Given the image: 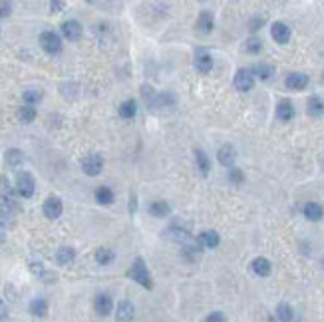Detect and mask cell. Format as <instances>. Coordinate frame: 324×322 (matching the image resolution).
<instances>
[{"mask_svg": "<svg viewBox=\"0 0 324 322\" xmlns=\"http://www.w3.org/2000/svg\"><path fill=\"white\" fill-rule=\"evenodd\" d=\"M251 72H253V74H257L261 80H270V78H272V74H274V68H272L270 64H263V62H261V64H257V66L251 70Z\"/></svg>", "mask_w": 324, "mask_h": 322, "instance_id": "cell-28", "label": "cell"}, {"mask_svg": "<svg viewBox=\"0 0 324 322\" xmlns=\"http://www.w3.org/2000/svg\"><path fill=\"white\" fill-rule=\"evenodd\" d=\"M127 276H129L131 280H135L137 284H141L143 288H147V290H151V288H153L151 274H149V270H147V267H145V261H143L141 257H137V259L133 261L131 268L127 270Z\"/></svg>", "mask_w": 324, "mask_h": 322, "instance_id": "cell-1", "label": "cell"}, {"mask_svg": "<svg viewBox=\"0 0 324 322\" xmlns=\"http://www.w3.org/2000/svg\"><path fill=\"white\" fill-rule=\"evenodd\" d=\"M213 26H215V22H213V14H211L209 10H203V12L199 14V18H197V32H201V34H209V32L213 30Z\"/></svg>", "mask_w": 324, "mask_h": 322, "instance_id": "cell-14", "label": "cell"}, {"mask_svg": "<svg viewBox=\"0 0 324 322\" xmlns=\"http://www.w3.org/2000/svg\"><path fill=\"white\" fill-rule=\"evenodd\" d=\"M18 117H20L22 123H32L36 119V109L32 106H22L18 109Z\"/></svg>", "mask_w": 324, "mask_h": 322, "instance_id": "cell-33", "label": "cell"}, {"mask_svg": "<svg viewBox=\"0 0 324 322\" xmlns=\"http://www.w3.org/2000/svg\"><path fill=\"white\" fill-rule=\"evenodd\" d=\"M276 117H278L280 121H290V119L294 117V107H292V104H290L288 100H282V102L276 106Z\"/></svg>", "mask_w": 324, "mask_h": 322, "instance_id": "cell-17", "label": "cell"}, {"mask_svg": "<svg viewBox=\"0 0 324 322\" xmlns=\"http://www.w3.org/2000/svg\"><path fill=\"white\" fill-rule=\"evenodd\" d=\"M62 34L70 40V42H76L82 38V24L78 20H66L62 24Z\"/></svg>", "mask_w": 324, "mask_h": 322, "instance_id": "cell-7", "label": "cell"}, {"mask_svg": "<svg viewBox=\"0 0 324 322\" xmlns=\"http://www.w3.org/2000/svg\"><path fill=\"white\" fill-rule=\"evenodd\" d=\"M6 314H8V308H6V304H4V300L0 298V318H6Z\"/></svg>", "mask_w": 324, "mask_h": 322, "instance_id": "cell-39", "label": "cell"}, {"mask_svg": "<svg viewBox=\"0 0 324 322\" xmlns=\"http://www.w3.org/2000/svg\"><path fill=\"white\" fill-rule=\"evenodd\" d=\"M195 159H197V167H199V171H201L203 175H207L209 169H211V161H209L207 153H205L203 149H197V151H195Z\"/></svg>", "mask_w": 324, "mask_h": 322, "instance_id": "cell-24", "label": "cell"}, {"mask_svg": "<svg viewBox=\"0 0 324 322\" xmlns=\"http://www.w3.org/2000/svg\"><path fill=\"white\" fill-rule=\"evenodd\" d=\"M10 14H12V4L4 2V0H0V18H6Z\"/></svg>", "mask_w": 324, "mask_h": 322, "instance_id": "cell-36", "label": "cell"}, {"mask_svg": "<svg viewBox=\"0 0 324 322\" xmlns=\"http://www.w3.org/2000/svg\"><path fill=\"white\" fill-rule=\"evenodd\" d=\"M322 215H324V209L318 205V203H306L304 205V217L308 219V221H320L322 219Z\"/></svg>", "mask_w": 324, "mask_h": 322, "instance_id": "cell-18", "label": "cell"}, {"mask_svg": "<svg viewBox=\"0 0 324 322\" xmlns=\"http://www.w3.org/2000/svg\"><path fill=\"white\" fill-rule=\"evenodd\" d=\"M235 88L239 90V92H249V90H253V86H255V76H253V72L251 70H245V68H241L237 74H235Z\"/></svg>", "mask_w": 324, "mask_h": 322, "instance_id": "cell-5", "label": "cell"}, {"mask_svg": "<svg viewBox=\"0 0 324 322\" xmlns=\"http://www.w3.org/2000/svg\"><path fill=\"white\" fill-rule=\"evenodd\" d=\"M82 169H84V173L90 175V177L100 175L102 169H104V157H102L100 153H90V155H86V157L82 159Z\"/></svg>", "mask_w": 324, "mask_h": 322, "instance_id": "cell-2", "label": "cell"}, {"mask_svg": "<svg viewBox=\"0 0 324 322\" xmlns=\"http://www.w3.org/2000/svg\"><path fill=\"white\" fill-rule=\"evenodd\" d=\"M94 306H96V312H98L100 316H108V314L111 312V308H113L111 296H109V294H98Z\"/></svg>", "mask_w": 324, "mask_h": 322, "instance_id": "cell-12", "label": "cell"}, {"mask_svg": "<svg viewBox=\"0 0 324 322\" xmlns=\"http://www.w3.org/2000/svg\"><path fill=\"white\" fill-rule=\"evenodd\" d=\"M42 98H44V92H42V90H34V88H32V90H26L24 96H22L24 104H26V106H32V107H34Z\"/></svg>", "mask_w": 324, "mask_h": 322, "instance_id": "cell-29", "label": "cell"}, {"mask_svg": "<svg viewBox=\"0 0 324 322\" xmlns=\"http://www.w3.org/2000/svg\"><path fill=\"white\" fill-rule=\"evenodd\" d=\"M34 189H36L34 177L28 171L18 173V177H16V191H18V195L24 197V199H30L34 195Z\"/></svg>", "mask_w": 324, "mask_h": 322, "instance_id": "cell-3", "label": "cell"}, {"mask_svg": "<svg viewBox=\"0 0 324 322\" xmlns=\"http://www.w3.org/2000/svg\"><path fill=\"white\" fill-rule=\"evenodd\" d=\"M322 113H324V102H322L318 96H312V98L308 100V115L318 117V115H322Z\"/></svg>", "mask_w": 324, "mask_h": 322, "instance_id": "cell-21", "label": "cell"}, {"mask_svg": "<svg viewBox=\"0 0 324 322\" xmlns=\"http://www.w3.org/2000/svg\"><path fill=\"white\" fill-rule=\"evenodd\" d=\"M4 159H6V163H8L10 167H18L22 161H24V153H22L20 149H8L6 155H4Z\"/></svg>", "mask_w": 324, "mask_h": 322, "instance_id": "cell-25", "label": "cell"}, {"mask_svg": "<svg viewBox=\"0 0 324 322\" xmlns=\"http://www.w3.org/2000/svg\"><path fill=\"white\" fill-rule=\"evenodd\" d=\"M135 211V197L131 195V201H129V213H133Z\"/></svg>", "mask_w": 324, "mask_h": 322, "instance_id": "cell-42", "label": "cell"}, {"mask_svg": "<svg viewBox=\"0 0 324 322\" xmlns=\"http://www.w3.org/2000/svg\"><path fill=\"white\" fill-rule=\"evenodd\" d=\"M74 257H76V251L72 247H62L56 253V263L58 265H70L74 261Z\"/></svg>", "mask_w": 324, "mask_h": 322, "instance_id": "cell-20", "label": "cell"}, {"mask_svg": "<svg viewBox=\"0 0 324 322\" xmlns=\"http://www.w3.org/2000/svg\"><path fill=\"white\" fill-rule=\"evenodd\" d=\"M284 84H286L288 90L298 92V90H304V88L308 86V76H306V74H300V72H292V74L286 76Z\"/></svg>", "mask_w": 324, "mask_h": 322, "instance_id": "cell-9", "label": "cell"}, {"mask_svg": "<svg viewBox=\"0 0 324 322\" xmlns=\"http://www.w3.org/2000/svg\"><path fill=\"white\" fill-rule=\"evenodd\" d=\"M149 213L153 217H165V215H169V203H165V201H153L149 205Z\"/></svg>", "mask_w": 324, "mask_h": 322, "instance_id": "cell-26", "label": "cell"}, {"mask_svg": "<svg viewBox=\"0 0 324 322\" xmlns=\"http://www.w3.org/2000/svg\"><path fill=\"white\" fill-rule=\"evenodd\" d=\"M113 259H115V253H113L111 249L102 247V249L96 251V261H98L100 265H109V263H113Z\"/></svg>", "mask_w": 324, "mask_h": 322, "instance_id": "cell-31", "label": "cell"}, {"mask_svg": "<svg viewBox=\"0 0 324 322\" xmlns=\"http://www.w3.org/2000/svg\"><path fill=\"white\" fill-rule=\"evenodd\" d=\"M217 157H219V161H221V165H225V167H233L235 159H237V151H235L233 145H223V147L219 149Z\"/></svg>", "mask_w": 324, "mask_h": 322, "instance_id": "cell-13", "label": "cell"}, {"mask_svg": "<svg viewBox=\"0 0 324 322\" xmlns=\"http://www.w3.org/2000/svg\"><path fill=\"white\" fill-rule=\"evenodd\" d=\"M30 268H32V272H34L38 278H42L44 282H54V280H56V274H54L52 270L44 268V265H40V263H32Z\"/></svg>", "mask_w": 324, "mask_h": 322, "instance_id": "cell-19", "label": "cell"}, {"mask_svg": "<svg viewBox=\"0 0 324 322\" xmlns=\"http://www.w3.org/2000/svg\"><path fill=\"white\" fill-rule=\"evenodd\" d=\"M30 312H32L34 316H38V318L46 316V312H48V304H46V300H44V298H36V300H32V302H30Z\"/></svg>", "mask_w": 324, "mask_h": 322, "instance_id": "cell-32", "label": "cell"}, {"mask_svg": "<svg viewBox=\"0 0 324 322\" xmlns=\"http://www.w3.org/2000/svg\"><path fill=\"white\" fill-rule=\"evenodd\" d=\"M247 52L249 54H259L261 52V48H263V44H261V40L259 38H251V40H247Z\"/></svg>", "mask_w": 324, "mask_h": 322, "instance_id": "cell-34", "label": "cell"}, {"mask_svg": "<svg viewBox=\"0 0 324 322\" xmlns=\"http://www.w3.org/2000/svg\"><path fill=\"white\" fill-rule=\"evenodd\" d=\"M62 201L58 199V197H48L46 201H44V207H42V211H44V215L48 217V219H58L60 215H62Z\"/></svg>", "mask_w": 324, "mask_h": 322, "instance_id": "cell-6", "label": "cell"}, {"mask_svg": "<svg viewBox=\"0 0 324 322\" xmlns=\"http://www.w3.org/2000/svg\"><path fill=\"white\" fill-rule=\"evenodd\" d=\"M270 36H272L274 42L286 44V42L290 40V28H288L284 22H274V24L270 26Z\"/></svg>", "mask_w": 324, "mask_h": 322, "instance_id": "cell-8", "label": "cell"}, {"mask_svg": "<svg viewBox=\"0 0 324 322\" xmlns=\"http://www.w3.org/2000/svg\"><path fill=\"white\" fill-rule=\"evenodd\" d=\"M205 322H227V318H225L223 312H211V314L207 316Z\"/></svg>", "mask_w": 324, "mask_h": 322, "instance_id": "cell-37", "label": "cell"}, {"mask_svg": "<svg viewBox=\"0 0 324 322\" xmlns=\"http://www.w3.org/2000/svg\"><path fill=\"white\" fill-rule=\"evenodd\" d=\"M135 113H137V104H135L133 100H125V102L119 106V115H121L123 119H131V117H135Z\"/></svg>", "mask_w": 324, "mask_h": 322, "instance_id": "cell-22", "label": "cell"}, {"mask_svg": "<svg viewBox=\"0 0 324 322\" xmlns=\"http://www.w3.org/2000/svg\"><path fill=\"white\" fill-rule=\"evenodd\" d=\"M16 211H18L16 201H10V199L0 195V221H10Z\"/></svg>", "mask_w": 324, "mask_h": 322, "instance_id": "cell-10", "label": "cell"}, {"mask_svg": "<svg viewBox=\"0 0 324 322\" xmlns=\"http://www.w3.org/2000/svg\"><path fill=\"white\" fill-rule=\"evenodd\" d=\"M195 68L199 74H209L213 70V58L207 52H199L195 56Z\"/></svg>", "mask_w": 324, "mask_h": 322, "instance_id": "cell-15", "label": "cell"}, {"mask_svg": "<svg viewBox=\"0 0 324 322\" xmlns=\"http://www.w3.org/2000/svg\"><path fill=\"white\" fill-rule=\"evenodd\" d=\"M261 22H263L261 18H255V20H251V22H249V24H251V30H259V28H261V26H259Z\"/></svg>", "mask_w": 324, "mask_h": 322, "instance_id": "cell-41", "label": "cell"}, {"mask_svg": "<svg viewBox=\"0 0 324 322\" xmlns=\"http://www.w3.org/2000/svg\"><path fill=\"white\" fill-rule=\"evenodd\" d=\"M40 46L48 52V54H58L62 50V38L56 32H42L40 34Z\"/></svg>", "mask_w": 324, "mask_h": 322, "instance_id": "cell-4", "label": "cell"}, {"mask_svg": "<svg viewBox=\"0 0 324 322\" xmlns=\"http://www.w3.org/2000/svg\"><path fill=\"white\" fill-rule=\"evenodd\" d=\"M276 318H278L280 322H292L294 312H292V308H290L286 302H280V304L276 306Z\"/></svg>", "mask_w": 324, "mask_h": 322, "instance_id": "cell-30", "label": "cell"}, {"mask_svg": "<svg viewBox=\"0 0 324 322\" xmlns=\"http://www.w3.org/2000/svg\"><path fill=\"white\" fill-rule=\"evenodd\" d=\"M251 268L255 274L259 276H269L270 274V261L265 259V257H257L253 263H251Z\"/></svg>", "mask_w": 324, "mask_h": 322, "instance_id": "cell-16", "label": "cell"}, {"mask_svg": "<svg viewBox=\"0 0 324 322\" xmlns=\"http://www.w3.org/2000/svg\"><path fill=\"white\" fill-rule=\"evenodd\" d=\"M6 241V229L2 225V221H0V243H4Z\"/></svg>", "mask_w": 324, "mask_h": 322, "instance_id": "cell-40", "label": "cell"}, {"mask_svg": "<svg viewBox=\"0 0 324 322\" xmlns=\"http://www.w3.org/2000/svg\"><path fill=\"white\" fill-rule=\"evenodd\" d=\"M133 316H135V308H133V304H131L129 300H121V302L117 304V312H115L117 322H131Z\"/></svg>", "mask_w": 324, "mask_h": 322, "instance_id": "cell-11", "label": "cell"}, {"mask_svg": "<svg viewBox=\"0 0 324 322\" xmlns=\"http://www.w3.org/2000/svg\"><path fill=\"white\" fill-rule=\"evenodd\" d=\"M64 6H66V2H62V0H58V2H56V0H52V2H50V8H52V12H60Z\"/></svg>", "mask_w": 324, "mask_h": 322, "instance_id": "cell-38", "label": "cell"}, {"mask_svg": "<svg viewBox=\"0 0 324 322\" xmlns=\"http://www.w3.org/2000/svg\"><path fill=\"white\" fill-rule=\"evenodd\" d=\"M229 179H231L235 185H241V183L245 181V175H243V171H241V169H235V167H233V169L229 171Z\"/></svg>", "mask_w": 324, "mask_h": 322, "instance_id": "cell-35", "label": "cell"}, {"mask_svg": "<svg viewBox=\"0 0 324 322\" xmlns=\"http://www.w3.org/2000/svg\"><path fill=\"white\" fill-rule=\"evenodd\" d=\"M96 201L100 205H109L113 203V191L109 187H98L96 189Z\"/></svg>", "mask_w": 324, "mask_h": 322, "instance_id": "cell-27", "label": "cell"}, {"mask_svg": "<svg viewBox=\"0 0 324 322\" xmlns=\"http://www.w3.org/2000/svg\"><path fill=\"white\" fill-rule=\"evenodd\" d=\"M219 235L215 233V231H205V233H201V237H199V243L203 245V247H207V249H215L217 245H219Z\"/></svg>", "mask_w": 324, "mask_h": 322, "instance_id": "cell-23", "label": "cell"}]
</instances>
